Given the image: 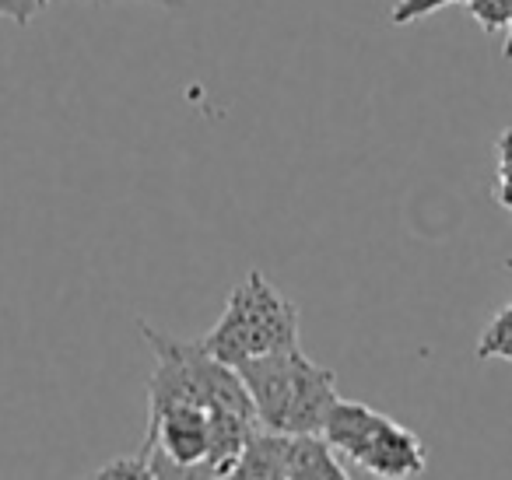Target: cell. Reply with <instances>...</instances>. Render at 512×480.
Wrapping results in <instances>:
<instances>
[{
  "instance_id": "2",
  "label": "cell",
  "mask_w": 512,
  "mask_h": 480,
  "mask_svg": "<svg viewBox=\"0 0 512 480\" xmlns=\"http://www.w3.org/2000/svg\"><path fill=\"white\" fill-rule=\"evenodd\" d=\"M200 344L225 365H239L260 354L299 347V305L285 298L260 270L228 291L221 319Z\"/></svg>"
},
{
  "instance_id": "11",
  "label": "cell",
  "mask_w": 512,
  "mask_h": 480,
  "mask_svg": "<svg viewBox=\"0 0 512 480\" xmlns=\"http://www.w3.org/2000/svg\"><path fill=\"white\" fill-rule=\"evenodd\" d=\"M46 8H50V0H0V18H8L15 25H29Z\"/></svg>"
},
{
  "instance_id": "1",
  "label": "cell",
  "mask_w": 512,
  "mask_h": 480,
  "mask_svg": "<svg viewBox=\"0 0 512 480\" xmlns=\"http://www.w3.org/2000/svg\"><path fill=\"white\" fill-rule=\"evenodd\" d=\"M137 330L144 333L148 347L155 351V375L148 382V407L190 400L207 410H235V414L256 417L253 400H249L239 372L214 358L200 340H179L172 333L148 326L144 319L137 323Z\"/></svg>"
},
{
  "instance_id": "6",
  "label": "cell",
  "mask_w": 512,
  "mask_h": 480,
  "mask_svg": "<svg viewBox=\"0 0 512 480\" xmlns=\"http://www.w3.org/2000/svg\"><path fill=\"white\" fill-rule=\"evenodd\" d=\"M285 480H348V466L323 435L285 431Z\"/></svg>"
},
{
  "instance_id": "10",
  "label": "cell",
  "mask_w": 512,
  "mask_h": 480,
  "mask_svg": "<svg viewBox=\"0 0 512 480\" xmlns=\"http://www.w3.org/2000/svg\"><path fill=\"white\" fill-rule=\"evenodd\" d=\"M446 4H456V0H400L397 8L390 11V22H393V25L418 22V18L432 15V11L446 8Z\"/></svg>"
},
{
  "instance_id": "14",
  "label": "cell",
  "mask_w": 512,
  "mask_h": 480,
  "mask_svg": "<svg viewBox=\"0 0 512 480\" xmlns=\"http://www.w3.org/2000/svg\"><path fill=\"white\" fill-rule=\"evenodd\" d=\"M113 4V0H109ZM144 4H158V8H169V11H183L186 0H144Z\"/></svg>"
},
{
  "instance_id": "7",
  "label": "cell",
  "mask_w": 512,
  "mask_h": 480,
  "mask_svg": "<svg viewBox=\"0 0 512 480\" xmlns=\"http://www.w3.org/2000/svg\"><path fill=\"white\" fill-rule=\"evenodd\" d=\"M477 358L512 361V302L505 305V309H498L495 316H491V323L484 326L481 340H477Z\"/></svg>"
},
{
  "instance_id": "15",
  "label": "cell",
  "mask_w": 512,
  "mask_h": 480,
  "mask_svg": "<svg viewBox=\"0 0 512 480\" xmlns=\"http://www.w3.org/2000/svg\"><path fill=\"white\" fill-rule=\"evenodd\" d=\"M505 267H509V270H512V260H505Z\"/></svg>"
},
{
  "instance_id": "12",
  "label": "cell",
  "mask_w": 512,
  "mask_h": 480,
  "mask_svg": "<svg viewBox=\"0 0 512 480\" xmlns=\"http://www.w3.org/2000/svg\"><path fill=\"white\" fill-rule=\"evenodd\" d=\"M495 197L505 211H512V165H498V179H495Z\"/></svg>"
},
{
  "instance_id": "5",
  "label": "cell",
  "mask_w": 512,
  "mask_h": 480,
  "mask_svg": "<svg viewBox=\"0 0 512 480\" xmlns=\"http://www.w3.org/2000/svg\"><path fill=\"white\" fill-rule=\"evenodd\" d=\"M334 400H337L334 372L323 368V365H316V361L306 358V354H299L292 400H288L281 431H292V435H320V428H323V421H327Z\"/></svg>"
},
{
  "instance_id": "8",
  "label": "cell",
  "mask_w": 512,
  "mask_h": 480,
  "mask_svg": "<svg viewBox=\"0 0 512 480\" xmlns=\"http://www.w3.org/2000/svg\"><path fill=\"white\" fill-rule=\"evenodd\" d=\"M467 11L484 32L512 29V0H467Z\"/></svg>"
},
{
  "instance_id": "4",
  "label": "cell",
  "mask_w": 512,
  "mask_h": 480,
  "mask_svg": "<svg viewBox=\"0 0 512 480\" xmlns=\"http://www.w3.org/2000/svg\"><path fill=\"white\" fill-rule=\"evenodd\" d=\"M351 466L362 473H372V477L397 480V477H418V473H425L428 459L414 431H407L393 417L376 414V421L365 431Z\"/></svg>"
},
{
  "instance_id": "13",
  "label": "cell",
  "mask_w": 512,
  "mask_h": 480,
  "mask_svg": "<svg viewBox=\"0 0 512 480\" xmlns=\"http://www.w3.org/2000/svg\"><path fill=\"white\" fill-rule=\"evenodd\" d=\"M498 165H512V127L498 137Z\"/></svg>"
},
{
  "instance_id": "9",
  "label": "cell",
  "mask_w": 512,
  "mask_h": 480,
  "mask_svg": "<svg viewBox=\"0 0 512 480\" xmlns=\"http://www.w3.org/2000/svg\"><path fill=\"white\" fill-rule=\"evenodd\" d=\"M92 477H99V480H109V477H141V480H148L151 477V466H148V456H144V452H137V456H127V459H113V463H106L102 470H95Z\"/></svg>"
},
{
  "instance_id": "3",
  "label": "cell",
  "mask_w": 512,
  "mask_h": 480,
  "mask_svg": "<svg viewBox=\"0 0 512 480\" xmlns=\"http://www.w3.org/2000/svg\"><path fill=\"white\" fill-rule=\"evenodd\" d=\"M299 354H302L299 347H288V351L260 354V358H246V361H239V365H232L235 372H239L242 386H246L249 400H253L260 428L281 431V424H285Z\"/></svg>"
}]
</instances>
